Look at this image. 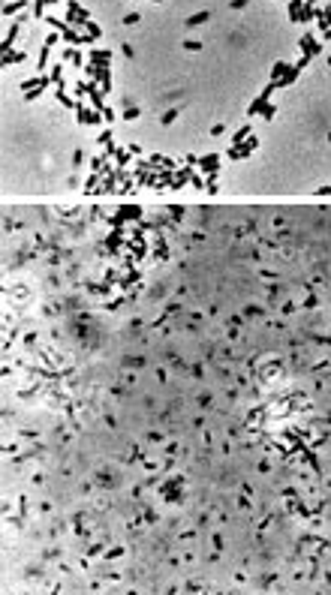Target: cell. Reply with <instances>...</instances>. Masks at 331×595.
I'll use <instances>...</instances> for the list:
<instances>
[{"label": "cell", "instance_id": "obj_1", "mask_svg": "<svg viewBox=\"0 0 331 595\" xmlns=\"http://www.w3.org/2000/svg\"><path fill=\"white\" fill-rule=\"evenodd\" d=\"M199 169L211 178V175H220V154H208L199 160Z\"/></svg>", "mask_w": 331, "mask_h": 595}, {"label": "cell", "instance_id": "obj_2", "mask_svg": "<svg viewBox=\"0 0 331 595\" xmlns=\"http://www.w3.org/2000/svg\"><path fill=\"white\" fill-rule=\"evenodd\" d=\"M79 121H82L85 127H94V124H100V115H97V112H79Z\"/></svg>", "mask_w": 331, "mask_h": 595}, {"label": "cell", "instance_id": "obj_3", "mask_svg": "<svg viewBox=\"0 0 331 595\" xmlns=\"http://www.w3.org/2000/svg\"><path fill=\"white\" fill-rule=\"evenodd\" d=\"M130 157H133L130 151H118V154H115V160H118V169H127V166H130Z\"/></svg>", "mask_w": 331, "mask_h": 595}, {"label": "cell", "instance_id": "obj_4", "mask_svg": "<svg viewBox=\"0 0 331 595\" xmlns=\"http://www.w3.org/2000/svg\"><path fill=\"white\" fill-rule=\"evenodd\" d=\"M205 190H208V193H220V184H217V175H211V178L205 181Z\"/></svg>", "mask_w": 331, "mask_h": 595}, {"label": "cell", "instance_id": "obj_5", "mask_svg": "<svg viewBox=\"0 0 331 595\" xmlns=\"http://www.w3.org/2000/svg\"><path fill=\"white\" fill-rule=\"evenodd\" d=\"M130 154L133 157H142V145H130Z\"/></svg>", "mask_w": 331, "mask_h": 595}, {"label": "cell", "instance_id": "obj_6", "mask_svg": "<svg viewBox=\"0 0 331 595\" xmlns=\"http://www.w3.org/2000/svg\"><path fill=\"white\" fill-rule=\"evenodd\" d=\"M316 196H331V187H319V190H316Z\"/></svg>", "mask_w": 331, "mask_h": 595}, {"label": "cell", "instance_id": "obj_7", "mask_svg": "<svg viewBox=\"0 0 331 595\" xmlns=\"http://www.w3.org/2000/svg\"><path fill=\"white\" fill-rule=\"evenodd\" d=\"M328 142H331V133H328Z\"/></svg>", "mask_w": 331, "mask_h": 595}]
</instances>
